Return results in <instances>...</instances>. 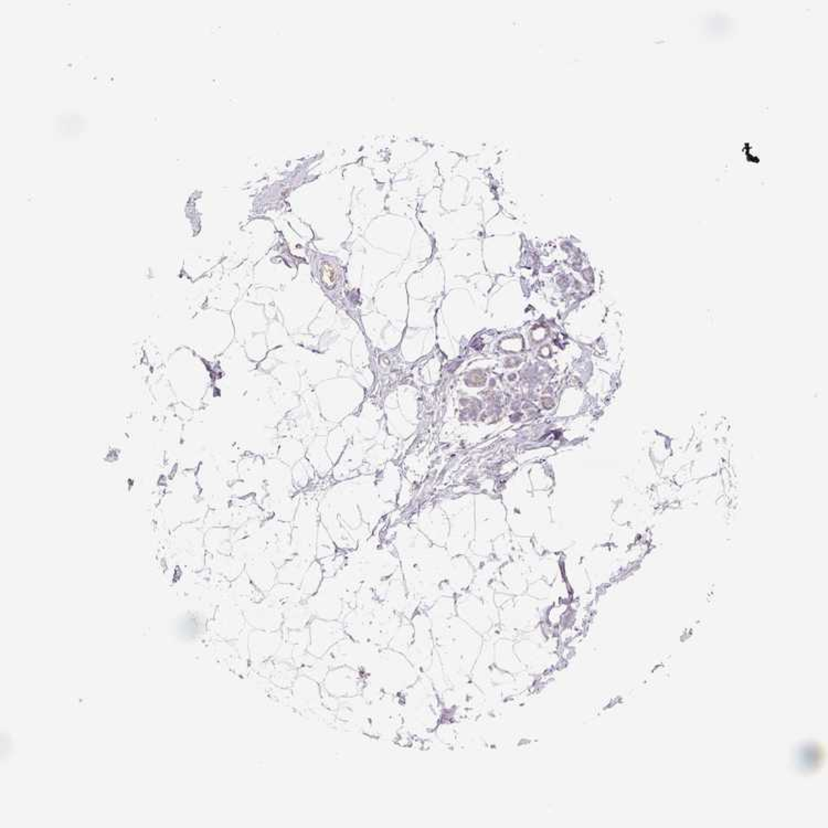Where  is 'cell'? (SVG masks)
<instances>
[{
  "mask_svg": "<svg viewBox=\"0 0 828 828\" xmlns=\"http://www.w3.org/2000/svg\"><path fill=\"white\" fill-rule=\"evenodd\" d=\"M360 680L352 668L341 667L327 673L325 689L333 697H352L360 689Z\"/></svg>",
  "mask_w": 828,
  "mask_h": 828,
  "instance_id": "2",
  "label": "cell"
},
{
  "mask_svg": "<svg viewBox=\"0 0 828 828\" xmlns=\"http://www.w3.org/2000/svg\"><path fill=\"white\" fill-rule=\"evenodd\" d=\"M312 610L317 614L319 618H326V620H333L339 616L340 612V600H339V591L336 589L329 587V589H324L321 592L318 593L317 597L313 599L312 602H310Z\"/></svg>",
  "mask_w": 828,
  "mask_h": 828,
  "instance_id": "3",
  "label": "cell"
},
{
  "mask_svg": "<svg viewBox=\"0 0 828 828\" xmlns=\"http://www.w3.org/2000/svg\"><path fill=\"white\" fill-rule=\"evenodd\" d=\"M321 568L319 569H310V572L302 581V593L313 594L321 585Z\"/></svg>",
  "mask_w": 828,
  "mask_h": 828,
  "instance_id": "6",
  "label": "cell"
},
{
  "mask_svg": "<svg viewBox=\"0 0 828 828\" xmlns=\"http://www.w3.org/2000/svg\"><path fill=\"white\" fill-rule=\"evenodd\" d=\"M294 697L302 706H317L321 699V692L317 684L310 677H300L294 684Z\"/></svg>",
  "mask_w": 828,
  "mask_h": 828,
  "instance_id": "4",
  "label": "cell"
},
{
  "mask_svg": "<svg viewBox=\"0 0 828 828\" xmlns=\"http://www.w3.org/2000/svg\"><path fill=\"white\" fill-rule=\"evenodd\" d=\"M310 642L308 653L314 657H321L329 653V649L338 643L344 633L339 624L333 622L315 620L310 626Z\"/></svg>",
  "mask_w": 828,
  "mask_h": 828,
  "instance_id": "1",
  "label": "cell"
},
{
  "mask_svg": "<svg viewBox=\"0 0 828 828\" xmlns=\"http://www.w3.org/2000/svg\"><path fill=\"white\" fill-rule=\"evenodd\" d=\"M308 618H310V613L304 610L302 608L292 609L286 616L285 620V625L286 628H302V626L307 623Z\"/></svg>",
  "mask_w": 828,
  "mask_h": 828,
  "instance_id": "5",
  "label": "cell"
},
{
  "mask_svg": "<svg viewBox=\"0 0 828 828\" xmlns=\"http://www.w3.org/2000/svg\"><path fill=\"white\" fill-rule=\"evenodd\" d=\"M274 670V680H276L277 684H280L283 687H286V686H290V684L294 682L295 676L293 674L290 667L286 666V665H280L276 668L274 667V670Z\"/></svg>",
  "mask_w": 828,
  "mask_h": 828,
  "instance_id": "7",
  "label": "cell"
}]
</instances>
